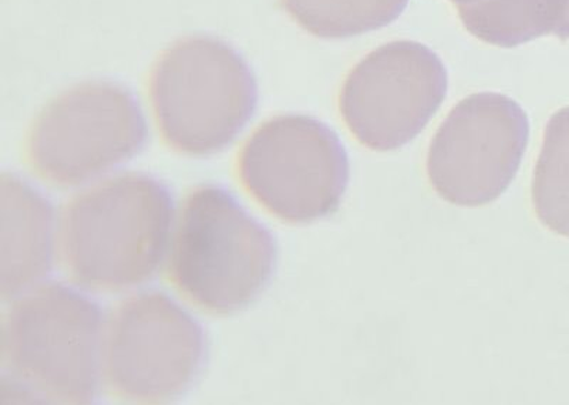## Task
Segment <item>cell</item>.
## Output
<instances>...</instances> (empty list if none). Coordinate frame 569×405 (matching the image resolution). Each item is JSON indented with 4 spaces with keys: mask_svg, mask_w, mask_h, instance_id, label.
I'll return each instance as SVG.
<instances>
[{
    "mask_svg": "<svg viewBox=\"0 0 569 405\" xmlns=\"http://www.w3.org/2000/svg\"><path fill=\"white\" fill-rule=\"evenodd\" d=\"M237 179L258 205L287 224H309L338 211L349 181L345 146L308 115L266 121L243 143Z\"/></svg>",
    "mask_w": 569,
    "mask_h": 405,
    "instance_id": "6",
    "label": "cell"
},
{
    "mask_svg": "<svg viewBox=\"0 0 569 405\" xmlns=\"http://www.w3.org/2000/svg\"><path fill=\"white\" fill-rule=\"evenodd\" d=\"M273 265L272 236L227 192H187L166 255L167 281L187 303L212 316L241 312L261 295Z\"/></svg>",
    "mask_w": 569,
    "mask_h": 405,
    "instance_id": "3",
    "label": "cell"
},
{
    "mask_svg": "<svg viewBox=\"0 0 569 405\" xmlns=\"http://www.w3.org/2000/svg\"><path fill=\"white\" fill-rule=\"evenodd\" d=\"M149 100L162 143L176 153L204 156L230 145L251 119L257 85L230 45L188 38L157 60Z\"/></svg>",
    "mask_w": 569,
    "mask_h": 405,
    "instance_id": "4",
    "label": "cell"
},
{
    "mask_svg": "<svg viewBox=\"0 0 569 405\" xmlns=\"http://www.w3.org/2000/svg\"><path fill=\"white\" fill-rule=\"evenodd\" d=\"M147 124L120 85L88 81L54 95L30 124L23 160L54 189L84 184L139 153Z\"/></svg>",
    "mask_w": 569,
    "mask_h": 405,
    "instance_id": "5",
    "label": "cell"
},
{
    "mask_svg": "<svg viewBox=\"0 0 569 405\" xmlns=\"http://www.w3.org/2000/svg\"><path fill=\"white\" fill-rule=\"evenodd\" d=\"M172 231L169 192L124 172L76 192L56 222V257L76 286L119 293L150 281Z\"/></svg>",
    "mask_w": 569,
    "mask_h": 405,
    "instance_id": "1",
    "label": "cell"
},
{
    "mask_svg": "<svg viewBox=\"0 0 569 405\" xmlns=\"http://www.w3.org/2000/svg\"><path fill=\"white\" fill-rule=\"evenodd\" d=\"M449 75L413 40L376 48L353 65L338 95L340 119L365 149L386 153L415 140L443 104Z\"/></svg>",
    "mask_w": 569,
    "mask_h": 405,
    "instance_id": "8",
    "label": "cell"
},
{
    "mask_svg": "<svg viewBox=\"0 0 569 405\" xmlns=\"http://www.w3.org/2000/svg\"><path fill=\"white\" fill-rule=\"evenodd\" d=\"M0 295L13 301L42 281L56 255L52 206L18 176L0 180Z\"/></svg>",
    "mask_w": 569,
    "mask_h": 405,
    "instance_id": "10",
    "label": "cell"
},
{
    "mask_svg": "<svg viewBox=\"0 0 569 405\" xmlns=\"http://www.w3.org/2000/svg\"><path fill=\"white\" fill-rule=\"evenodd\" d=\"M299 27L322 39L362 37L393 23L409 0H282Z\"/></svg>",
    "mask_w": 569,
    "mask_h": 405,
    "instance_id": "11",
    "label": "cell"
},
{
    "mask_svg": "<svg viewBox=\"0 0 569 405\" xmlns=\"http://www.w3.org/2000/svg\"><path fill=\"white\" fill-rule=\"evenodd\" d=\"M99 307L60 283L14 297L2 316V386L36 403L89 404L100 379Z\"/></svg>",
    "mask_w": 569,
    "mask_h": 405,
    "instance_id": "2",
    "label": "cell"
},
{
    "mask_svg": "<svg viewBox=\"0 0 569 405\" xmlns=\"http://www.w3.org/2000/svg\"><path fill=\"white\" fill-rule=\"evenodd\" d=\"M457 8L467 7V4H475L481 2V0H450Z\"/></svg>",
    "mask_w": 569,
    "mask_h": 405,
    "instance_id": "13",
    "label": "cell"
},
{
    "mask_svg": "<svg viewBox=\"0 0 569 405\" xmlns=\"http://www.w3.org/2000/svg\"><path fill=\"white\" fill-rule=\"evenodd\" d=\"M532 205L548 230L569 237V111L547 126L533 170Z\"/></svg>",
    "mask_w": 569,
    "mask_h": 405,
    "instance_id": "12",
    "label": "cell"
},
{
    "mask_svg": "<svg viewBox=\"0 0 569 405\" xmlns=\"http://www.w3.org/2000/svg\"><path fill=\"white\" fill-rule=\"evenodd\" d=\"M528 136L530 123L516 100L490 91L462 99L431 140V189L457 206L491 204L516 179Z\"/></svg>",
    "mask_w": 569,
    "mask_h": 405,
    "instance_id": "9",
    "label": "cell"
},
{
    "mask_svg": "<svg viewBox=\"0 0 569 405\" xmlns=\"http://www.w3.org/2000/svg\"><path fill=\"white\" fill-rule=\"evenodd\" d=\"M202 356L204 336L194 318L162 293H139L103 321L101 386L121 403H169L190 386Z\"/></svg>",
    "mask_w": 569,
    "mask_h": 405,
    "instance_id": "7",
    "label": "cell"
}]
</instances>
